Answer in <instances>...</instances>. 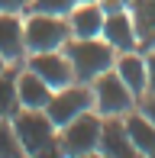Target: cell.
Returning <instances> with one entry per match:
<instances>
[{"label":"cell","mask_w":155,"mask_h":158,"mask_svg":"<svg viewBox=\"0 0 155 158\" xmlns=\"http://www.w3.org/2000/svg\"><path fill=\"white\" fill-rule=\"evenodd\" d=\"M16 68H19V64H10V68L0 74V119H10L13 113L19 110V97H16Z\"/></svg>","instance_id":"16"},{"label":"cell","mask_w":155,"mask_h":158,"mask_svg":"<svg viewBox=\"0 0 155 158\" xmlns=\"http://www.w3.org/2000/svg\"><path fill=\"white\" fill-rule=\"evenodd\" d=\"M23 68H29L32 74H39L52 90L74 84V68H71V61H68L65 48H58V52H29L23 58Z\"/></svg>","instance_id":"7"},{"label":"cell","mask_w":155,"mask_h":158,"mask_svg":"<svg viewBox=\"0 0 155 158\" xmlns=\"http://www.w3.org/2000/svg\"><path fill=\"white\" fill-rule=\"evenodd\" d=\"M78 3H100V0H78Z\"/></svg>","instance_id":"26"},{"label":"cell","mask_w":155,"mask_h":158,"mask_svg":"<svg viewBox=\"0 0 155 158\" xmlns=\"http://www.w3.org/2000/svg\"><path fill=\"white\" fill-rule=\"evenodd\" d=\"M23 35H26V55L29 52H58L68 45L71 29L65 16L52 13H26L23 16Z\"/></svg>","instance_id":"2"},{"label":"cell","mask_w":155,"mask_h":158,"mask_svg":"<svg viewBox=\"0 0 155 158\" xmlns=\"http://www.w3.org/2000/svg\"><path fill=\"white\" fill-rule=\"evenodd\" d=\"M103 13H116V10H129V0H100Z\"/></svg>","instance_id":"23"},{"label":"cell","mask_w":155,"mask_h":158,"mask_svg":"<svg viewBox=\"0 0 155 158\" xmlns=\"http://www.w3.org/2000/svg\"><path fill=\"white\" fill-rule=\"evenodd\" d=\"M103 42L113 45V52H132L139 48V29H136V19H132L129 10H116V13H107L103 16V32H100Z\"/></svg>","instance_id":"8"},{"label":"cell","mask_w":155,"mask_h":158,"mask_svg":"<svg viewBox=\"0 0 155 158\" xmlns=\"http://www.w3.org/2000/svg\"><path fill=\"white\" fill-rule=\"evenodd\" d=\"M6 68H10V61H6V58H3V55H0V74H3V71H6Z\"/></svg>","instance_id":"24"},{"label":"cell","mask_w":155,"mask_h":158,"mask_svg":"<svg viewBox=\"0 0 155 158\" xmlns=\"http://www.w3.org/2000/svg\"><path fill=\"white\" fill-rule=\"evenodd\" d=\"M26 158H29V155H26Z\"/></svg>","instance_id":"27"},{"label":"cell","mask_w":155,"mask_h":158,"mask_svg":"<svg viewBox=\"0 0 155 158\" xmlns=\"http://www.w3.org/2000/svg\"><path fill=\"white\" fill-rule=\"evenodd\" d=\"M0 158H26L10 119H0Z\"/></svg>","instance_id":"17"},{"label":"cell","mask_w":155,"mask_h":158,"mask_svg":"<svg viewBox=\"0 0 155 158\" xmlns=\"http://www.w3.org/2000/svg\"><path fill=\"white\" fill-rule=\"evenodd\" d=\"M65 55L74 68V81H81V84H90L94 77L113 71V61H116L113 45L103 42L100 35L97 39H68Z\"/></svg>","instance_id":"1"},{"label":"cell","mask_w":155,"mask_h":158,"mask_svg":"<svg viewBox=\"0 0 155 158\" xmlns=\"http://www.w3.org/2000/svg\"><path fill=\"white\" fill-rule=\"evenodd\" d=\"M113 71H116V77L136 97L145 94V84H149V74H145V52H139V48H132V52H119L116 61H113Z\"/></svg>","instance_id":"12"},{"label":"cell","mask_w":155,"mask_h":158,"mask_svg":"<svg viewBox=\"0 0 155 158\" xmlns=\"http://www.w3.org/2000/svg\"><path fill=\"white\" fill-rule=\"evenodd\" d=\"M129 13L139 29V48H155V0H129Z\"/></svg>","instance_id":"15"},{"label":"cell","mask_w":155,"mask_h":158,"mask_svg":"<svg viewBox=\"0 0 155 158\" xmlns=\"http://www.w3.org/2000/svg\"><path fill=\"white\" fill-rule=\"evenodd\" d=\"M123 126H126V132H129V142L139 148V155L155 158V123L152 119L142 116L139 110H132V113L123 116Z\"/></svg>","instance_id":"14"},{"label":"cell","mask_w":155,"mask_h":158,"mask_svg":"<svg viewBox=\"0 0 155 158\" xmlns=\"http://www.w3.org/2000/svg\"><path fill=\"white\" fill-rule=\"evenodd\" d=\"M136 110L155 123V94H142V97H139V103H136Z\"/></svg>","instance_id":"22"},{"label":"cell","mask_w":155,"mask_h":158,"mask_svg":"<svg viewBox=\"0 0 155 158\" xmlns=\"http://www.w3.org/2000/svg\"><path fill=\"white\" fill-rule=\"evenodd\" d=\"M87 110H94V94H90V84H81V81L52 90V97L45 103V116L55 123V129H61L65 123L78 119Z\"/></svg>","instance_id":"5"},{"label":"cell","mask_w":155,"mask_h":158,"mask_svg":"<svg viewBox=\"0 0 155 158\" xmlns=\"http://www.w3.org/2000/svg\"><path fill=\"white\" fill-rule=\"evenodd\" d=\"M97 152H103L107 158H142L139 148L129 142V132H126V126H123L119 116L103 119V126H100V148H97Z\"/></svg>","instance_id":"10"},{"label":"cell","mask_w":155,"mask_h":158,"mask_svg":"<svg viewBox=\"0 0 155 158\" xmlns=\"http://www.w3.org/2000/svg\"><path fill=\"white\" fill-rule=\"evenodd\" d=\"M100 126H103V119L94 110L81 113L71 123H65L58 129V142L65 148V155L68 158H84V155L97 152L100 148Z\"/></svg>","instance_id":"4"},{"label":"cell","mask_w":155,"mask_h":158,"mask_svg":"<svg viewBox=\"0 0 155 158\" xmlns=\"http://www.w3.org/2000/svg\"><path fill=\"white\" fill-rule=\"evenodd\" d=\"M0 55L10 64H23L26 58L23 13H0Z\"/></svg>","instance_id":"9"},{"label":"cell","mask_w":155,"mask_h":158,"mask_svg":"<svg viewBox=\"0 0 155 158\" xmlns=\"http://www.w3.org/2000/svg\"><path fill=\"white\" fill-rule=\"evenodd\" d=\"M29 158H68L65 155V148H61V142H58V135H55L52 142H48V145H42L36 155H29Z\"/></svg>","instance_id":"19"},{"label":"cell","mask_w":155,"mask_h":158,"mask_svg":"<svg viewBox=\"0 0 155 158\" xmlns=\"http://www.w3.org/2000/svg\"><path fill=\"white\" fill-rule=\"evenodd\" d=\"M16 97H19V106H23V110H45L48 97H52V87H48L39 74H32L29 68L19 64L16 68Z\"/></svg>","instance_id":"13"},{"label":"cell","mask_w":155,"mask_h":158,"mask_svg":"<svg viewBox=\"0 0 155 158\" xmlns=\"http://www.w3.org/2000/svg\"><path fill=\"white\" fill-rule=\"evenodd\" d=\"M10 123L16 129V139H19V145H23L26 155H36L42 145H48V142L58 135V129L45 116V110H23V106H19L10 116Z\"/></svg>","instance_id":"6"},{"label":"cell","mask_w":155,"mask_h":158,"mask_svg":"<svg viewBox=\"0 0 155 158\" xmlns=\"http://www.w3.org/2000/svg\"><path fill=\"white\" fill-rule=\"evenodd\" d=\"M145 74H149L145 94H155V48H145Z\"/></svg>","instance_id":"20"},{"label":"cell","mask_w":155,"mask_h":158,"mask_svg":"<svg viewBox=\"0 0 155 158\" xmlns=\"http://www.w3.org/2000/svg\"><path fill=\"white\" fill-rule=\"evenodd\" d=\"M84 158H107L103 152H90V155H84Z\"/></svg>","instance_id":"25"},{"label":"cell","mask_w":155,"mask_h":158,"mask_svg":"<svg viewBox=\"0 0 155 158\" xmlns=\"http://www.w3.org/2000/svg\"><path fill=\"white\" fill-rule=\"evenodd\" d=\"M103 6L100 3H74V10L68 13V29L71 39H97L103 32Z\"/></svg>","instance_id":"11"},{"label":"cell","mask_w":155,"mask_h":158,"mask_svg":"<svg viewBox=\"0 0 155 158\" xmlns=\"http://www.w3.org/2000/svg\"><path fill=\"white\" fill-rule=\"evenodd\" d=\"M0 13H29V0H0Z\"/></svg>","instance_id":"21"},{"label":"cell","mask_w":155,"mask_h":158,"mask_svg":"<svg viewBox=\"0 0 155 158\" xmlns=\"http://www.w3.org/2000/svg\"><path fill=\"white\" fill-rule=\"evenodd\" d=\"M78 0H29V13H52V16H68Z\"/></svg>","instance_id":"18"},{"label":"cell","mask_w":155,"mask_h":158,"mask_svg":"<svg viewBox=\"0 0 155 158\" xmlns=\"http://www.w3.org/2000/svg\"><path fill=\"white\" fill-rule=\"evenodd\" d=\"M90 94H94V113L100 119H110V116L123 119L126 113H132L136 103H139V97L116 77V71H107V74L94 77V81H90Z\"/></svg>","instance_id":"3"}]
</instances>
